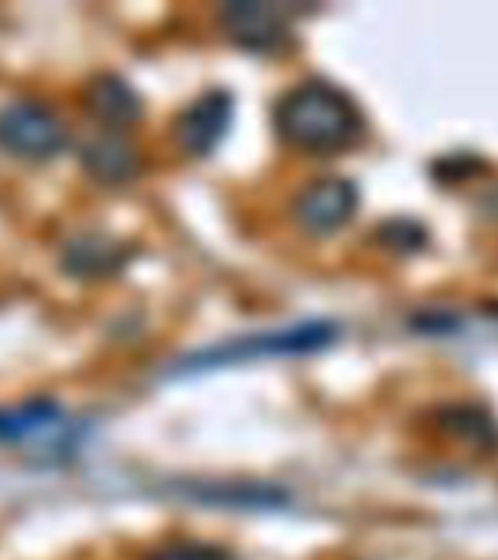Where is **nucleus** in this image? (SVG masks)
<instances>
[{
    "mask_svg": "<svg viewBox=\"0 0 498 560\" xmlns=\"http://www.w3.org/2000/svg\"><path fill=\"white\" fill-rule=\"evenodd\" d=\"M274 126L288 147L312 155H332L356 143L361 135V112L344 91L312 79L280 100Z\"/></svg>",
    "mask_w": 498,
    "mask_h": 560,
    "instance_id": "obj_1",
    "label": "nucleus"
},
{
    "mask_svg": "<svg viewBox=\"0 0 498 560\" xmlns=\"http://www.w3.org/2000/svg\"><path fill=\"white\" fill-rule=\"evenodd\" d=\"M64 147V126L38 103H9L0 108V149L26 161H47Z\"/></svg>",
    "mask_w": 498,
    "mask_h": 560,
    "instance_id": "obj_2",
    "label": "nucleus"
},
{
    "mask_svg": "<svg viewBox=\"0 0 498 560\" xmlns=\"http://www.w3.org/2000/svg\"><path fill=\"white\" fill-rule=\"evenodd\" d=\"M358 192L344 178H323L304 190L295 201V219L304 231L327 236L339 231L356 213Z\"/></svg>",
    "mask_w": 498,
    "mask_h": 560,
    "instance_id": "obj_3",
    "label": "nucleus"
},
{
    "mask_svg": "<svg viewBox=\"0 0 498 560\" xmlns=\"http://www.w3.org/2000/svg\"><path fill=\"white\" fill-rule=\"evenodd\" d=\"M335 341V327L332 324H295L286 330L245 339L234 348L218 350V362L227 359H260V357H292V353H315V350L330 348Z\"/></svg>",
    "mask_w": 498,
    "mask_h": 560,
    "instance_id": "obj_4",
    "label": "nucleus"
},
{
    "mask_svg": "<svg viewBox=\"0 0 498 560\" xmlns=\"http://www.w3.org/2000/svg\"><path fill=\"white\" fill-rule=\"evenodd\" d=\"M230 114H234L230 96L222 94V91L199 96L175 122V138H178L183 152L208 155L210 149L225 138L227 126H230Z\"/></svg>",
    "mask_w": 498,
    "mask_h": 560,
    "instance_id": "obj_5",
    "label": "nucleus"
},
{
    "mask_svg": "<svg viewBox=\"0 0 498 560\" xmlns=\"http://www.w3.org/2000/svg\"><path fill=\"white\" fill-rule=\"evenodd\" d=\"M222 24L227 35L245 50H274L286 42L288 26L283 12L265 3H234L222 9Z\"/></svg>",
    "mask_w": 498,
    "mask_h": 560,
    "instance_id": "obj_6",
    "label": "nucleus"
},
{
    "mask_svg": "<svg viewBox=\"0 0 498 560\" xmlns=\"http://www.w3.org/2000/svg\"><path fill=\"white\" fill-rule=\"evenodd\" d=\"M87 105L96 114V120L108 122L111 129L129 126V122L138 120L140 114V103L134 91L114 77L96 79L94 85H91V94H87Z\"/></svg>",
    "mask_w": 498,
    "mask_h": 560,
    "instance_id": "obj_7",
    "label": "nucleus"
},
{
    "mask_svg": "<svg viewBox=\"0 0 498 560\" xmlns=\"http://www.w3.org/2000/svg\"><path fill=\"white\" fill-rule=\"evenodd\" d=\"M155 560H234L227 551L216 546H204V542H175L164 549Z\"/></svg>",
    "mask_w": 498,
    "mask_h": 560,
    "instance_id": "obj_8",
    "label": "nucleus"
}]
</instances>
